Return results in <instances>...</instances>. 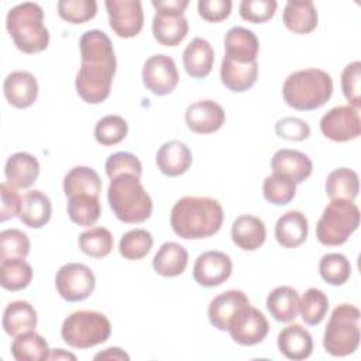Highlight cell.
Wrapping results in <instances>:
<instances>
[{
  "label": "cell",
  "instance_id": "2",
  "mask_svg": "<svg viewBox=\"0 0 361 361\" xmlns=\"http://www.w3.org/2000/svg\"><path fill=\"white\" fill-rule=\"evenodd\" d=\"M224 212L219 200L207 196H183L171 210V227L185 240H200L216 234L223 224Z\"/></svg>",
  "mask_w": 361,
  "mask_h": 361
},
{
  "label": "cell",
  "instance_id": "15",
  "mask_svg": "<svg viewBox=\"0 0 361 361\" xmlns=\"http://www.w3.org/2000/svg\"><path fill=\"white\" fill-rule=\"evenodd\" d=\"M226 120L224 109L214 100H197L186 107L185 123L196 134H212L221 128Z\"/></svg>",
  "mask_w": 361,
  "mask_h": 361
},
{
  "label": "cell",
  "instance_id": "26",
  "mask_svg": "<svg viewBox=\"0 0 361 361\" xmlns=\"http://www.w3.org/2000/svg\"><path fill=\"white\" fill-rule=\"evenodd\" d=\"M258 78V62H248L240 63L228 59L227 56L223 58L220 66V79L221 83L234 93L247 92L254 86Z\"/></svg>",
  "mask_w": 361,
  "mask_h": 361
},
{
  "label": "cell",
  "instance_id": "27",
  "mask_svg": "<svg viewBox=\"0 0 361 361\" xmlns=\"http://www.w3.org/2000/svg\"><path fill=\"white\" fill-rule=\"evenodd\" d=\"M188 251L175 241L164 243L152 259L154 271L165 278H175L185 272L188 267Z\"/></svg>",
  "mask_w": 361,
  "mask_h": 361
},
{
  "label": "cell",
  "instance_id": "54",
  "mask_svg": "<svg viewBox=\"0 0 361 361\" xmlns=\"http://www.w3.org/2000/svg\"><path fill=\"white\" fill-rule=\"evenodd\" d=\"M48 360H56V361H59V360H73L75 361L76 355L72 354V353H68V351H65L62 348H55V350L49 351Z\"/></svg>",
  "mask_w": 361,
  "mask_h": 361
},
{
  "label": "cell",
  "instance_id": "20",
  "mask_svg": "<svg viewBox=\"0 0 361 361\" xmlns=\"http://www.w3.org/2000/svg\"><path fill=\"white\" fill-rule=\"evenodd\" d=\"M158 169L171 178L183 175L192 165V152L189 147L178 140L164 142L155 155Z\"/></svg>",
  "mask_w": 361,
  "mask_h": 361
},
{
  "label": "cell",
  "instance_id": "9",
  "mask_svg": "<svg viewBox=\"0 0 361 361\" xmlns=\"http://www.w3.org/2000/svg\"><path fill=\"white\" fill-rule=\"evenodd\" d=\"M55 286L66 302H80L87 299L96 286L93 271L80 262H68L62 265L55 275Z\"/></svg>",
  "mask_w": 361,
  "mask_h": 361
},
{
  "label": "cell",
  "instance_id": "41",
  "mask_svg": "<svg viewBox=\"0 0 361 361\" xmlns=\"http://www.w3.org/2000/svg\"><path fill=\"white\" fill-rule=\"evenodd\" d=\"M319 272L324 282L333 286H340L348 281L351 275V264L345 255L340 252H329L322 257Z\"/></svg>",
  "mask_w": 361,
  "mask_h": 361
},
{
  "label": "cell",
  "instance_id": "10",
  "mask_svg": "<svg viewBox=\"0 0 361 361\" xmlns=\"http://www.w3.org/2000/svg\"><path fill=\"white\" fill-rule=\"evenodd\" d=\"M227 331L234 343L240 345H255L267 337L269 323L261 310L247 305L231 319Z\"/></svg>",
  "mask_w": 361,
  "mask_h": 361
},
{
  "label": "cell",
  "instance_id": "43",
  "mask_svg": "<svg viewBox=\"0 0 361 361\" xmlns=\"http://www.w3.org/2000/svg\"><path fill=\"white\" fill-rule=\"evenodd\" d=\"M128 133L127 121L117 114L102 117L94 126V138L103 147H111L121 142Z\"/></svg>",
  "mask_w": 361,
  "mask_h": 361
},
{
  "label": "cell",
  "instance_id": "16",
  "mask_svg": "<svg viewBox=\"0 0 361 361\" xmlns=\"http://www.w3.org/2000/svg\"><path fill=\"white\" fill-rule=\"evenodd\" d=\"M3 93L11 106L27 109L32 106L38 97V82L31 72L14 71L6 76Z\"/></svg>",
  "mask_w": 361,
  "mask_h": 361
},
{
  "label": "cell",
  "instance_id": "24",
  "mask_svg": "<svg viewBox=\"0 0 361 361\" xmlns=\"http://www.w3.org/2000/svg\"><path fill=\"white\" fill-rule=\"evenodd\" d=\"M183 68L190 78L203 79L206 78L213 68L214 51L209 41L196 37L185 48L183 55Z\"/></svg>",
  "mask_w": 361,
  "mask_h": 361
},
{
  "label": "cell",
  "instance_id": "38",
  "mask_svg": "<svg viewBox=\"0 0 361 361\" xmlns=\"http://www.w3.org/2000/svg\"><path fill=\"white\" fill-rule=\"evenodd\" d=\"M114 245V238L110 230L104 227H92L79 235V248L83 254L92 258L107 257Z\"/></svg>",
  "mask_w": 361,
  "mask_h": 361
},
{
  "label": "cell",
  "instance_id": "32",
  "mask_svg": "<svg viewBox=\"0 0 361 361\" xmlns=\"http://www.w3.org/2000/svg\"><path fill=\"white\" fill-rule=\"evenodd\" d=\"M52 214V204L49 197L41 190H30L21 199L20 220L30 228L44 227Z\"/></svg>",
  "mask_w": 361,
  "mask_h": 361
},
{
  "label": "cell",
  "instance_id": "53",
  "mask_svg": "<svg viewBox=\"0 0 361 361\" xmlns=\"http://www.w3.org/2000/svg\"><path fill=\"white\" fill-rule=\"evenodd\" d=\"M94 360H130V357L120 347H109L104 351L97 353Z\"/></svg>",
  "mask_w": 361,
  "mask_h": 361
},
{
  "label": "cell",
  "instance_id": "49",
  "mask_svg": "<svg viewBox=\"0 0 361 361\" xmlns=\"http://www.w3.org/2000/svg\"><path fill=\"white\" fill-rule=\"evenodd\" d=\"M275 133L288 141H303L310 137L309 124L298 117H283L276 121Z\"/></svg>",
  "mask_w": 361,
  "mask_h": 361
},
{
  "label": "cell",
  "instance_id": "28",
  "mask_svg": "<svg viewBox=\"0 0 361 361\" xmlns=\"http://www.w3.org/2000/svg\"><path fill=\"white\" fill-rule=\"evenodd\" d=\"M189 31V24L185 16L155 13L152 18L154 38L164 47L179 45Z\"/></svg>",
  "mask_w": 361,
  "mask_h": 361
},
{
  "label": "cell",
  "instance_id": "25",
  "mask_svg": "<svg viewBox=\"0 0 361 361\" xmlns=\"http://www.w3.org/2000/svg\"><path fill=\"white\" fill-rule=\"evenodd\" d=\"M309 233L307 219L298 210L283 213L275 224V238L283 248H296L302 245Z\"/></svg>",
  "mask_w": 361,
  "mask_h": 361
},
{
  "label": "cell",
  "instance_id": "35",
  "mask_svg": "<svg viewBox=\"0 0 361 361\" xmlns=\"http://www.w3.org/2000/svg\"><path fill=\"white\" fill-rule=\"evenodd\" d=\"M360 180L355 171L350 168H337L327 175L326 193L333 199L354 200L358 196Z\"/></svg>",
  "mask_w": 361,
  "mask_h": 361
},
{
  "label": "cell",
  "instance_id": "17",
  "mask_svg": "<svg viewBox=\"0 0 361 361\" xmlns=\"http://www.w3.org/2000/svg\"><path fill=\"white\" fill-rule=\"evenodd\" d=\"M247 305H250V300L243 290H237V289L226 290L210 300L207 307L209 322L217 330L226 331L228 329L231 319L235 316V313Z\"/></svg>",
  "mask_w": 361,
  "mask_h": 361
},
{
  "label": "cell",
  "instance_id": "6",
  "mask_svg": "<svg viewBox=\"0 0 361 361\" xmlns=\"http://www.w3.org/2000/svg\"><path fill=\"white\" fill-rule=\"evenodd\" d=\"M360 344V309L341 303L330 314L323 334V347L333 357L353 354Z\"/></svg>",
  "mask_w": 361,
  "mask_h": 361
},
{
  "label": "cell",
  "instance_id": "36",
  "mask_svg": "<svg viewBox=\"0 0 361 361\" xmlns=\"http://www.w3.org/2000/svg\"><path fill=\"white\" fill-rule=\"evenodd\" d=\"M32 268L24 258H6L0 262V285L6 290H21L30 285Z\"/></svg>",
  "mask_w": 361,
  "mask_h": 361
},
{
  "label": "cell",
  "instance_id": "29",
  "mask_svg": "<svg viewBox=\"0 0 361 361\" xmlns=\"http://www.w3.org/2000/svg\"><path fill=\"white\" fill-rule=\"evenodd\" d=\"M299 293L288 285L276 286L267 296V309L269 314L281 323H289L296 319L299 313Z\"/></svg>",
  "mask_w": 361,
  "mask_h": 361
},
{
  "label": "cell",
  "instance_id": "13",
  "mask_svg": "<svg viewBox=\"0 0 361 361\" xmlns=\"http://www.w3.org/2000/svg\"><path fill=\"white\" fill-rule=\"evenodd\" d=\"M109 23L120 38H133L144 27L142 4L138 0H106Z\"/></svg>",
  "mask_w": 361,
  "mask_h": 361
},
{
  "label": "cell",
  "instance_id": "21",
  "mask_svg": "<svg viewBox=\"0 0 361 361\" xmlns=\"http://www.w3.org/2000/svg\"><path fill=\"white\" fill-rule=\"evenodd\" d=\"M39 175V162L30 152H16L10 155L4 165L7 183L16 189H27L34 185Z\"/></svg>",
  "mask_w": 361,
  "mask_h": 361
},
{
  "label": "cell",
  "instance_id": "18",
  "mask_svg": "<svg viewBox=\"0 0 361 361\" xmlns=\"http://www.w3.org/2000/svg\"><path fill=\"white\" fill-rule=\"evenodd\" d=\"M272 173H281L292 179L296 185L305 182L313 171L310 158L300 151L282 148L278 149L271 159Z\"/></svg>",
  "mask_w": 361,
  "mask_h": 361
},
{
  "label": "cell",
  "instance_id": "11",
  "mask_svg": "<svg viewBox=\"0 0 361 361\" xmlns=\"http://www.w3.org/2000/svg\"><path fill=\"white\" fill-rule=\"evenodd\" d=\"M179 82V73L175 61L164 54L149 56L142 66V83L157 96L172 93Z\"/></svg>",
  "mask_w": 361,
  "mask_h": 361
},
{
  "label": "cell",
  "instance_id": "50",
  "mask_svg": "<svg viewBox=\"0 0 361 361\" xmlns=\"http://www.w3.org/2000/svg\"><path fill=\"white\" fill-rule=\"evenodd\" d=\"M0 196H1L0 220L7 221L10 219H14L16 216H20L23 197L18 195L17 189L14 186H11L10 183L3 182L0 185Z\"/></svg>",
  "mask_w": 361,
  "mask_h": 361
},
{
  "label": "cell",
  "instance_id": "44",
  "mask_svg": "<svg viewBox=\"0 0 361 361\" xmlns=\"http://www.w3.org/2000/svg\"><path fill=\"white\" fill-rule=\"evenodd\" d=\"M56 7L59 17L71 24H83L97 13L94 0H61Z\"/></svg>",
  "mask_w": 361,
  "mask_h": 361
},
{
  "label": "cell",
  "instance_id": "12",
  "mask_svg": "<svg viewBox=\"0 0 361 361\" xmlns=\"http://www.w3.org/2000/svg\"><path fill=\"white\" fill-rule=\"evenodd\" d=\"M322 134L336 142H345L360 137L361 120L358 110L351 106H336L320 118Z\"/></svg>",
  "mask_w": 361,
  "mask_h": 361
},
{
  "label": "cell",
  "instance_id": "40",
  "mask_svg": "<svg viewBox=\"0 0 361 361\" xmlns=\"http://www.w3.org/2000/svg\"><path fill=\"white\" fill-rule=\"evenodd\" d=\"M262 193L267 202L275 206L290 203L296 195V183L285 175L272 173L264 179Z\"/></svg>",
  "mask_w": 361,
  "mask_h": 361
},
{
  "label": "cell",
  "instance_id": "52",
  "mask_svg": "<svg viewBox=\"0 0 361 361\" xmlns=\"http://www.w3.org/2000/svg\"><path fill=\"white\" fill-rule=\"evenodd\" d=\"M151 4L157 10V13L182 16L186 7L189 6V1L188 0H152Z\"/></svg>",
  "mask_w": 361,
  "mask_h": 361
},
{
  "label": "cell",
  "instance_id": "31",
  "mask_svg": "<svg viewBox=\"0 0 361 361\" xmlns=\"http://www.w3.org/2000/svg\"><path fill=\"white\" fill-rule=\"evenodd\" d=\"M3 330L10 337L34 330L37 327V312L27 300H14L3 312Z\"/></svg>",
  "mask_w": 361,
  "mask_h": 361
},
{
  "label": "cell",
  "instance_id": "3",
  "mask_svg": "<svg viewBox=\"0 0 361 361\" xmlns=\"http://www.w3.org/2000/svg\"><path fill=\"white\" fill-rule=\"evenodd\" d=\"M331 94V76L326 71L316 68L290 73L282 86V97L285 103L300 111L316 110L324 106L330 100Z\"/></svg>",
  "mask_w": 361,
  "mask_h": 361
},
{
  "label": "cell",
  "instance_id": "33",
  "mask_svg": "<svg viewBox=\"0 0 361 361\" xmlns=\"http://www.w3.org/2000/svg\"><path fill=\"white\" fill-rule=\"evenodd\" d=\"M100 190L102 179L93 168L79 165L72 168L63 178V193L66 197L75 195H92L99 197Z\"/></svg>",
  "mask_w": 361,
  "mask_h": 361
},
{
  "label": "cell",
  "instance_id": "23",
  "mask_svg": "<svg viewBox=\"0 0 361 361\" xmlns=\"http://www.w3.org/2000/svg\"><path fill=\"white\" fill-rule=\"evenodd\" d=\"M267 238V228L264 221L251 214L238 216L231 226L233 243L244 251L258 250Z\"/></svg>",
  "mask_w": 361,
  "mask_h": 361
},
{
  "label": "cell",
  "instance_id": "45",
  "mask_svg": "<svg viewBox=\"0 0 361 361\" xmlns=\"http://www.w3.org/2000/svg\"><path fill=\"white\" fill-rule=\"evenodd\" d=\"M30 254V238L18 228H6L0 233V259L25 258Z\"/></svg>",
  "mask_w": 361,
  "mask_h": 361
},
{
  "label": "cell",
  "instance_id": "4",
  "mask_svg": "<svg viewBox=\"0 0 361 361\" xmlns=\"http://www.w3.org/2000/svg\"><path fill=\"white\" fill-rule=\"evenodd\" d=\"M6 28L17 49L24 54H39L49 44V31L44 25V11L37 3L24 1L11 7L6 17Z\"/></svg>",
  "mask_w": 361,
  "mask_h": 361
},
{
  "label": "cell",
  "instance_id": "7",
  "mask_svg": "<svg viewBox=\"0 0 361 361\" xmlns=\"http://www.w3.org/2000/svg\"><path fill=\"white\" fill-rule=\"evenodd\" d=\"M360 226V209L353 200L333 199L316 224V237L326 247L344 244Z\"/></svg>",
  "mask_w": 361,
  "mask_h": 361
},
{
  "label": "cell",
  "instance_id": "37",
  "mask_svg": "<svg viewBox=\"0 0 361 361\" xmlns=\"http://www.w3.org/2000/svg\"><path fill=\"white\" fill-rule=\"evenodd\" d=\"M66 209L69 219L82 227L93 226L102 213L99 197L92 195H75L68 197Z\"/></svg>",
  "mask_w": 361,
  "mask_h": 361
},
{
  "label": "cell",
  "instance_id": "8",
  "mask_svg": "<svg viewBox=\"0 0 361 361\" xmlns=\"http://www.w3.org/2000/svg\"><path fill=\"white\" fill-rule=\"evenodd\" d=\"M111 334L110 320L100 312L78 310L71 313L62 323L61 337L73 348L85 350L102 344Z\"/></svg>",
  "mask_w": 361,
  "mask_h": 361
},
{
  "label": "cell",
  "instance_id": "42",
  "mask_svg": "<svg viewBox=\"0 0 361 361\" xmlns=\"http://www.w3.org/2000/svg\"><path fill=\"white\" fill-rule=\"evenodd\" d=\"M154 238L145 228H134L127 231L118 244L120 255L130 261L144 258L152 248Z\"/></svg>",
  "mask_w": 361,
  "mask_h": 361
},
{
  "label": "cell",
  "instance_id": "39",
  "mask_svg": "<svg viewBox=\"0 0 361 361\" xmlns=\"http://www.w3.org/2000/svg\"><path fill=\"white\" fill-rule=\"evenodd\" d=\"M329 310L326 293L317 288H309L299 302V312L303 322L309 326H317L323 322Z\"/></svg>",
  "mask_w": 361,
  "mask_h": 361
},
{
  "label": "cell",
  "instance_id": "46",
  "mask_svg": "<svg viewBox=\"0 0 361 361\" xmlns=\"http://www.w3.org/2000/svg\"><path fill=\"white\" fill-rule=\"evenodd\" d=\"M104 169L110 179H113L118 175H124V173H130V175L140 178L142 173V165H141V161L138 159V157H135L131 152H126V151H118V152L111 154L106 159Z\"/></svg>",
  "mask_w": 361,
  "mask_h": 361
},
{
  "label": "cell",
  "instance_id": "30",
  "mask_svg": "<svg viewBox=\"0 0 361 361\" xmlns=\"http://www.w3.org/2000/svg\"><path fill=\"white\" fill-rule=\"evenodd\" d=\"M282 21L285 27L295 34H309L317 27L319 16L312 1L289 0L285 4L283 13H282Z\"/></svg>",
  "mask_w": 361,
  "mask_h": 361
},
{
  "label": "cell",
  "instance_id": "14",
  "mask_svg": "<svg viewBox=\"0 0 361 361\" xmlns=\"http://www.w3.org/2000/svg\"><path fill=\"white\" fill-rule=\"evenodd\" d=\"M233 272V261L223 251H206L200 254L193 265L195 281L204 288H214L226 282Z\"/></svg>",
  "mask_w": 361,
  "mask_h": 361
},
{
  "label": "cell",
  "instance_id": "22",
  "mask_svg": "<svg viewBox=\"0 0 361 361\" xmlns=\"http://www.w3.org/2000/svg\"><path fill=\"white\" fill-rule=\"evenodd\" d=\"M278 350L288 360H306L313 353L312 334L300 324H289L278 334Z\"/></svg>",
  "mask_w": 361,
  "mask_h": 361
},
{
  "label": "cell",
  "instance_id": "19",
  "mask_svg": "<svg viewBox=\"0 0 361 361\" xmlns=\"http://www.w3.org/2000/svg\"><path fill=\"white\" fill-rule=\"evenodd\" d=\"M224 56L234 62L248 63L257 61L259 42L257 35L244 27H233L224 35Z\"/></svg>",
  "mask_w": 361,
  "mask_h": 361
},
{
  "label": "cell",
  "instance_id": "48",
  "mask_svg": "<svg viewBox=\"0 0 361 361\" xmlns=\"http://www.w3.org/2000/svg\"><path fill=\"white\" fill-rule=\"evenodd\" d=\"M360 80H361V62L354 61L348 63L341 72V90L345 100L348 102V106L357 110L361 106Z\"/></svg>",
  "mask_w": 361,
  "mask_h": 361
},
{
  "label": "cell",
  "instance_id": "51",
  "mask_svg": "<svg viewBox=\"0 0 361 361\" xmlns=\"http://www.w3.org/2000/svg\"><path fill=\"white\" fill-rule=\"evenodd\" d=\"M233 3L230 0H199V16L209 23H220L231 13Z\"/></svg>",
  "mask_w": 361,
  "mask_h": 361
},
{
  "label": "cell",
  "instance_id": "5",
  "mask_svg": "<svg viewBox=\"0 0 361 361\" xmlns=\"http://www.w3.org/2000/svg\"><path fill=\"white\" fill-rule=\"evenodd\" d=\"M107 200L114 216L128 224L142 223L152 213V200L140 178L124 173L113 178L107 189Z\"/></svg>",
  "mask_w": 361,
  "mask_h": 361
},
{
  "label": "cell",
  "instance_id": "47",
  "mask_svg": "<svg viewBox=\"0 0 361 361\" xmlns=\"http://www.w3.org/2000/svg\"><path fill=\"white\" fill-rule=\"evenodd\" d=\"M275 0H243L240 3V17L245 21L261 24L271 20L276 11Z\"/></svg>",
  "mask_w": 361,
  "mask_h": 361
},
{
  "label": "cell",
  "instance_id": "34",
  "mask_svg": "<svg viewBox=\"0 0 361 361\" xmlns=\"http://www.w3.org/2000/svg\"><path fill=\"white\" fill-rule=\"evenodd\" d=\"M10 351L17 361H44L51 350L41 334L30 330L14 337Z\"/></svg>",
  "mask_w": 361,
  "mask_h": 361
},
{
  "label": "cell",
  "instance_id": "1",
  "mask_svg": "<svg viewBox=\"0 0 361 361\" xmlns=\"http://www.w3.org/2000/svg\"><path fill=\"white\" fill-rule=\"evenodd\" d=\"M80 68L75 87L79 97L89 104L104 102L111 90L117 61L113 44L106 32L89 30L79 39Z\"/></svg>",
  "mask_w": 361,
  "mask_h": 361
}]
</instances>
